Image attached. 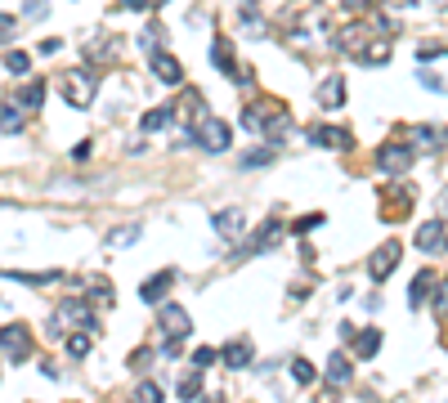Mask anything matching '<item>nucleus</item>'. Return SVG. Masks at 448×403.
Listing matches in <instances>:
<instances>
[{
    "label": "nucleus",
    "instance_id": "nucleus-10",
    "mask_svg": "<svg viewBox=\"0 0 448 403\" xmlns=\"http://www.w3.org/2000/svg\"><path fill=\"white\" fill-rule=\"evenodd\" d=\"M211 224H215V234H220V238H238L242 224H247V211H242V206H229V211H220Z\"/></svg>",
    "mask_w": 448,
    "mask_h": 403
},
{
    "label": "nucleus",
    "instance_id": "nucleus-13",
    "mask_svg": "<svg viewBox=\"0 0 448 403\" xmlns=\"http://www.w3.org/2000/svg\"><path fill=\"white\" fill-rule=\"evenodd\" d=\"M153 77L166 81V85H179V81H184V68H179L171 54H153Z\"/></svg>",
    "mask_w": 448,
    "mask_h": 403
},
{
    "label": "nucleus",
    "instance_id": "nucleus-22",
    "mask_svg": "<svg viewBox=\"0 0 448 403\" xmlns=\"http://www.w3.org/2000/svg\"><path fill=\"white\" fill-rule=\"evenodd\" d=\"M171 117H175L171 108H153V113H143V121H139V126H143V130H162Z\"/></svg>",
    "mask_w": 448,
    "mask_h": 403
},
{
    "label": "nucleus",
    "instance_id": "nucleus-9",
    "mask_svg": "<svg viewBox=\"0 0 448 403\" xmlns=\"http://www.w3.org/2000/svg\"><path fill=\"white\" fill-rule=\"evenodd\" d=\"M162 327L171 332V340H184V336L193 332V319L179 309V305H166V309H162Z\"/></svg>",
    "mask_w": 448,
    "mask_h": 403
},
{
    "label": "nucleus",
    "instance_id": "nucleus-24",
    "mask_svg": "<svg viewBox=\"0 0 448 403\" xmlns=\"http://www.w3.org/2000/svg\"><path fill=\"white\" fill-rule=\"evenodd\" d=\"M278 234H283V224H278V219H269V224L260 229V238H256V251H264V247H274V242H278Z\"/></svg>",
    "mask_w": 448,
    "mask_h": 403
},
{
    "label": "nucleus",
    "instance_id": "nucleus-29",
    "mask_svg": "<svg viewBox=\"0 0 448 403\" xmlns=\"http://www.w3.org/2000/svg\"><path fill=\"white\" fill-rule=\"evenodd\" d=\"M292 376H296L300 385H309V381H314V368H309L305 359H296V363H292Z\"/></svg>",
    "mask_w": 448,
    "mask_h": 403
},
{
    "label": "nucleus",
    "instance_id": "nucleus-14",
    "mask_svg": "<svg viewBox=\"0 0 448 403\" xmlns=\"http://www.w3.org/2000/svg\"><path fill=\"white\" fill-rule=\"evenodd\" d=\"M319 103L323 108H341L345 103V81L341 77H328V81L319 85Z\"/></svg>",
    "mask_w": 448,
    "mask_h": 403
},
{
    "label": "nucleus",
    "instance_id": "nucleus-32",
    "mask_svg": "<svg viewBox=\"0 0 448 403\" xmlns=\"http://www.w3.org/2000/svg\"><path fill=\"white\" fill-rule=\"evenodd\" d=\"M14 32H18V23L9 18V14H0V41H9V36H14Z\"/></svg>",
    "mask_w": 448,
    "mask_h": 403
},
{
    "label": "nucleus",
    "instance_id": "nucleus-7",
    "mask_svg": "<svg viewBox=\"0 0 448 403\" xmlns=\"http://www.w3.org/2000/svg\"><path fill=\"white\" fill-rule=\"evenodd\" d=\"M309 139L319 143V148H350V143H354V134L341 130V126H314Z\"/></svg>",
    "mask_w": 448,
    "mask_h": 403
},
{
    "label": "nucleus",
    "instance_id": "nucleus-21",
    "mask_svg": "<svg viewBox=\"0 0 448 403\" xmlns=\"http://www.w3.org/2000/svg\"><path fill=\"white\" fill-rule=\"evenodd\" d=\"M5 68L14 72V77H27V72H32V58L23 54V50H9V54H5Z\"/></svg>",
    "mask_w": 448,
    "mask_h": 403
},
{
    "label": "nucleus",
    "instance_id": "nucleus-17",
    "mask_svg": "<svg viewBox=\"0 0 448 403\" xmlns=\"http://www.w3.org/2000/svg\"><path fill=\"white\" fill-rule=\"evenodd\" d=\"M413 139H417V148H440V143L448 139V134H444L440 126H417V134H413Z\"/></svg>",
    "mask_w": 448,
    "mask_h": 403
},
{
    "label": "nucleus",
    "instance_id": "nucleus-18",
    "mask_svg": "<svg viewBox=\"0 0 448 403\" xmlns=\"http://www.w3.org/2000/svg\"><path fill=\"white\" fill-rule=\"evenodd\" d=\"M90 340H94V332H72L63 350L72 354V359H86V354H90Z\"/></svg>",
    "mask_w": 448,
    "mask_h": 403
},
{
    "label": "nucleus",
    "instance_id": "nucleus-31",
    "mask_svg": "<svg viewBox=\"0 0 448 403\" xmlns=\"http://www.w3.org/2000/svg\"><path fill=\"white\" fill-rule=\"evenodd\" d=\"M319 224H323V215H305V219H296L292 229H296V234H309V229H319Z\"/></svg>",
    "mask_w": 448,
    "mask_h": 403
},
{
    "label": "nucleus",
    "instance_id": "nucleus-2",
    "mask_svg": "<svg viewBox=\"0 0 448 403\" xmlns=\"http://www.w3.org/2000/svg\"><path fill=\"white\" fill-rule=\"evenodd\" d=\"M0 350H5L14 363H23V359L32 354V327H27V323H9V327H0Z\"/></svg>",
    "mask_w": 448,
    "mask_h": 403
},
{
    "label": "nucleus",
    "instance_id": "nucleus-11",
    "mask_svg": "<svg viewBox=\"0 0 448 403\" xmlns=\"http://www.w3.org/2000/svg\"><path fill=\"white\" fill-rule=\"evenodd\" d=\"M171 287H175V274H171V269H162L157 278H148V283L139 287V300H143V305H157V300H162Z\"/></svg>",
    "mask_w": 448,
    "mask_h": 403
},
{
    "label": "nucleus",
    "instance_id": "nucleus-30",
    "mask_svg": "<svg viewBox=\"0 0 448 403\" xmlns=\"http://www.w3.org/2000/svg\"><path fill=\"white\" fill-rule=\"evenodd\" d=\"M421 85H426L430 94H448V85H444L440 77H435V72H421Z\"/></svg>",
    "mask_w": 448,
    "mask_h": 403
},
{
    "label": "nucleus",
    "instance_id": "nucleus-26",
    "mask_svg": "<svg viewBox=\"0 0 448 403\" xmlns=\"http://www.w3.org/2000/svg\"><path fill=\"white\" fill-rule=\"evenodd\" d=\"M135 403H162V390H157L153 381H139L135 385Z\"/></svg>",
    "mask_w": 448,
    "mask_h": 403
},
{
    "label": "nucleus",
    "instance_id": "nucleus-19",
    "mask_svg": "<svg viewBox=\"0 0 448 403\" xmlns=\"http://www.w3.org/2000/svg\"><path fill=\"white\" fill-rule=\"evenodd\" d=\"M354 350H359V359H372V354L381 350V332H377V327H368V332L359 336V345H354Z\"/></svg>",
    "mask_w": 448,
    "mask_h": 403
},
{
    "label": "nucleus",
    "instance_id": "nucleus-20",
    "mask_svg": "<svg viewBox=\"0 0 448 403\" xmlns=\"http://www.w3.org/2000/svg\"><path fill=\"white\" fill-rule=\"evenodd\" d=\"M220 359L229 363V368H247V363H251V345H242V340H238V345H229Z\"/></svg>",
    "mask_w": 448,
    "mask_h": 403
},
{
    "label": "nucleus",
    "instance_id": "nucleus-4",
    "mask_svg": "<svg viewBox=\"0 0 448 403\" xmlns=\"http://www.w3.org/2000/svg\"><path fill=\"white\" fill-rule=\"evenodd\" d=\"M229 139H233V134H229L224 121H215V117L198 121V143H202L207 153H224V148H229Z\"/></svg>",
    "mask_w": 448,
    "mask_h": 403
},
{
    "label": "nucleus",
    "instance_id": "nucleus-6",
    "mask_svg": "<svg viewBox=\"0 0 448 403\" xmlns=\"http://www.w3.org/2000/svg\"><path fill=\"white\" fill-rule=\"evenodd\" d=\"M377 162H381L385 175H404V170L413 166V148H408V143H385Z\"/></svg>",
    "mask_w": 448,
    "mask_h": 403
},
{
    "label": "nucleus",
    "instance_id": "nucleus-16",
    "mask_svg": "<svg viewBox=\"0 0 448 403\" xmlns=\"http://www.w3.org/2000/svg\"><path fill=\"white\" fill-rule=\"evenodd\" d=\"M328 381L332 385H345L350 381V359H345V354H332V359H328Z\"/></svg>",
    "mask_w": 448,
    "mask_h": 403
},
{
    "label": "nucleus",
    "instance_id": "nucleus-23",
    "mask_svg": "<svg viewBox=\"0 0 448 403\" xmlns=\"http://www.w3.org/2000/svg\"><path fill=\"white\" fill-rule=\"evenodd\" d=\"M175 395H179V399H198V395H202V376H198V372H188L184 381L175 385Z\"/></svg>",
    "mask_w": 448,
    "mask_h": 403
},
{
    "label": "nucleus",
    "instance_id": "nucleus-15",
    "mask_svg": "<svg viewBox=\"0 0 448 403\" xmlns=\"http://www.w3.org/2000/svg\"><path fill=\"white\" fill-rule=\"evenodd\" d=\"M430 287H435V274H430V269H421V274L413 278V287H408V305H413V309H421V300H426Z\"/></svg>",
    "mask_w": 448,
    "mask_h": 403
},
{
    "label": "nucleus",
    "instance_id": "nucleus-28",
    "mask_svg": "<svg viewBox=\"0 0 448 403\" xmlns=\"http://www.w3.org/2000/svg\"><path fill=\"white\" fill-rule=\"evenodd\" d=\"M135 238H139V229L130 224V229H117V234L108 238V242H113V247H130V242H135Z\"/></svg>",
    "mask_w": 448,
    "mask_h": 403
},
{
    "label": "nucleus",
    "instance_id": "nucleus-35",
    "mask_svg": "<svg viewBox=\"0 0 448 403\" xmlns=\"http://www.w3.org/2000/svg\"><path fill=\"white\" fill-rule=\"evenodd\" d=\"M345 5H350V9H363V5H368V0H345Z\"/></svg>",
    "mask_w": 448,
    "mask_h": 403
},
{
    "label": "nucleus",
    "instance_id": "nucleus-5",
    "mask_svg": "<svg viewBox=\"0 0 448 403\" xmlns=\"http://www.w3.org/2000/svg\"><path fill=\"white\" fill-rule=\"evenodd\" d=\"M54 327H86V332H94V319H90V305L86 300H63L54 314Z\"/></svg>",
    "mask_w": 448,
    "mask_h": 403
},
{
    "label": "nucleus",
    "instance_id": "nucleus-33",
    "mask_svg": "<svg viewBox=\"0 0 448 403\" xmlns=\"http://www.w3.org/2000/svg\"><path fill=\"white\" fill-rule=\"evenodd\" d=\"M45 9H50L45 0H27V18H45Z\"/></svg>",
    "mask_w": 448,
    "mask_h": 403
},
{
    "label": "nucleus",
    "instance_id": "nucleus-34",
    "mask_svg": "<svg viewBox=\"0 0 448 403\" xmlns=\"http://www.w3.org/2000/svg\"><path fill=\"white\" fill-rule=\"evenodd\" d=\"M126 9H148V0H121Z\"/></svg>",
    "mask_w": 448,
    "mask_h": 403
},
{
    "label": "nucleus",
    "instance_id": "nucleus-25",
    "mask_svg": "<svg viewBox=\"0 0 448 403\" xmlns=\"http://www.w3.org/2000/svg\"><path fill=\"white\" fill-rule=\"evenodd\" d=\"M264 162H274V148H256V153H247V157H242V170H260Z\"/></svg>",
    "mask_w": 448,
    "mask_h": 403
},
{
    "label": "nucleus",
    "instance_id": "nucleus-1",
    "mask_svg": "<svg viewBox=\"0 0 448 403\" xmlns=\"http://www.w3.org/2000/svg\"><path fill=\"white\" fill-rule=\"evenodd\" d=\"M399 255H404V247H399V238H385L381 247L368 255V278H372V283H385V278L395 274Z\"/></svg>",
    "mask_w": 448,
    "mask_h": 403
},
{
    "label": "nucleus",
    "instance_id": "nucleus-36",
    "mask_svg": "<svg viewBox=\"0 0 448 403\" xmlns=\"http://www.w3.org/2000/svg\"><path fill=\"white\" fill-rule=\"evenodd\" d=\"M202 403H224V399H220V395H207V399H202Z\"/></svg>",
    "mask_w": 448,
    "mask_h": 403
},
{
    "label": "nucleus",
    "instance_id": "nucleus-3",
    "mask_svg": "<svg viewBox=\"0 0 448 403\" xmlns=\"http://www.w3.org/2000/svg\"><path fill=\"white\" fill-rule=\"evenodd\" d=\"M63 99L72 103V108H90V99H94V77L90 72H68L63 77Z\"/></svg>",
    "mask_w": 448,
    "mask_h": 403
},
{
    "label": "nucleus",
    "instance_id": "nucleus-27",
    "mask_svg": "<svg viewBox=\"0 0 448 403\" xmlns=\"http://www.w3.org/2000/svg\"><path fill=\"white\" fill-rule=\"evenodd\" d=\"M220 359V354H215L211 345H202V350H193V368H211V363Z\"/></svg>",
    "mask_w": 448,
    "mask_h": 403
},
{
    "label": "nucleus",
    "instance_id": "nucleus-8",
    "mask_svg": "<svg viewBox=\"0 0 448 403\" xmlns=\"http://www.w3.org/2000/svg\"><path fill=\"white\" fill-rule=\"evenodd\" d=\"M417 247L426 251V255H435V251L448 247V242H444V219H426V224L417 229Z\"/></svg>",
    "mask_w": 448,
    "mask_h": 403
},
{
    "label": "nucleus",
    "instance_id": "nucleus-12",
    "mask_svg": "<svg viewBox=\"0 0 448 403\" xmlns=\"http://www.w3.org/2000/svg\"><path fill=\"white\" fill-rule=\"evenodd\" d=\"M14 108H23V113H32V108H41L45 103V81H27V85H18L14 90V99H9Z\"/></svg>",
    "mask_w": 448,
    "mask_h": 403
}]
</instances>
